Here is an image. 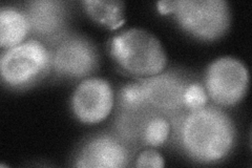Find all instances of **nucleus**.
<instances>
[{"label":"nucleus","mask_w":252,"mask_h":168,"mask_svg":"<svg viewBox=\"0 0 252 168\" xmlns=\"http://www.w3.org/2000/svg\"><path fill=\"white\" fill-rule=\"evenodd\" d=\"M32 31L26 12L15 7L0 10V46L6 50L26 41Z\"/></svg>","instance_id":"obj_11"},{"label":"nucleus","mask_w":252,"mask_h":168,"mask_svg":"<svg viewBox=\"0 0 252 168\" xmlns=\"http://www.w3.org/2000/svg\"><path fill=\"white\" fill-rule=\"evenodd\" d=\"M82 4L93 20L110 30L120 28L125 22L124 2L119 0H85Z\"/></svg>","instance_id":"obj_12"},{"label":"nucleus","mask_w":252,"mask_h":168,"mask_svg":"<svg viewBox=\"0 0 252 168\" xmlns=\"http://www.w3.org/2000/svg\"><path fill=\"white\" fill-rule=\"evenodd\" d=\"M115 103L112 84L99 77H89L78 84L70 99L75 117L84 124H98L110 115Z\"/></svg>","instance_id":"obj_6"},{"label":"nucleus","mask_w":252,"mask_h":168,"mask_svg":"<svg viewBox=\"0 0 252 168\" xmlns=\"http://www.w3.org/2000/svg\"><path fill=\"white\" fill-rule=\"evenodd\" d=\"M249 70L244 63L231 56H224L208 66L204 89L208 98L220 106H233L245 97L249 86Z\"/></svg>","instance_id":"obj_5"},{"label":"nucleus","mask_w":252,"mask_h":168,"mask_svg":"<svg viewBox=\"0 0 252 168\" xmlns=\"http://www.w3.org/2000/svg\"><path fill=\"white\" fill-rule=\"evenodd\" d=\"M172 13L187 34L205 41L222 37L231 22L225 0H176Z\"/></svg>","instance_id":"obj_4"},{"label":"nucleus","mask_w":252,"mask_h":168,"mask_svg":"<svg viewBox=\"0 0 252 168\" xmlns=\"http://www.w3.org/2000/svg\"><path fill=\"white\" fill-rule=\"evenodd\" d=\"M51 67V51L36 39L4 50L0 57L1 80L12 89L36 83Z\"/></svg>","instance_id":"obj_3"},{"label":"nucleus","mask_w":252,"mask_h":168,"mask_svg":"<svg viewBox=\"0 0 252 168\" xmlns=\"http://www.w3.org/2000/svg\"><path fill=\"white\" fill-rule=\"evenodd\" d=\"M235 126L224 110L212 105L191 109L179 125V140L183 150L194 161L217 163L231 153Z\"/></svg>","instance_id":"obj_1"},{"label":"nucleus","mask_w":252,"mask_h":168,"mask_svg":"<svg viewBox=\"0 0 252 168\" xmlns=\"http://www.w3.org/2000/svg\"><path fill=\"white\" fill-rule=\"evenodd\" d=\"M147 107L169 114L184 106V93L188 85L173 73H160L140 80Z\"/></svg>","instance_id":"obj_8"},{"label":"nucleus","mask_w":252,"mask_h":168,"mask_svg":"<svg viewBox=\"0 0 252 168\" xmlns=\"http://www.w3.org/2000/svg\"><path fill=\"white\" fill-rule=\"evenodd\" d=\"M63 2L56 0H38L28 3L26 14L31 29L39 36L58 33L64 21Z\"/></svg>","instance_id":"obj_10"},{"label":"nucleus","mask_w":252,"mask_h":168,"mask_svg":"<svg viewBox=\"0 0 252 168\" xmlns=\"http://www.w3.org/2000/svg\"><path fill=\"white\" fill-rule=\"evenodd\" d=\"M120 99L124 108L136 109L147 107L140 82L129 83L124 86L120 93Z\"/></svg>","instance_id":"obj_14"},{"label":"nucleus","mask_w":252,"mask_h":168,"mask_svg":"<svg viewBox=\"0 0 252 168\" xmlns=\"http://www.w3.org/2000/svg\"><path fill=\"white\" fill-rule=\"evenodd\" d=\"M184 106L188 109H196L207 105L208 95L200 83H189L184 93Z\"/></svg>","instance_id":"obj_15"},{"label":"nucleus","mask_w":252,"mask_h":168,"mask_svg":"<svg viewBox=\"0 0 252 168\" xmlns=\"http://www.w3.org/2000/svg\"><path fill=\"white\" fill-rule=\"evenodd\" d=\"M97 52L91 41L80 36L62 39L51 51V65L59 76L79 79L96 68Z\"/></svg>","instance_id":"obj_7"},{"label":"nucleus","mask_w":252,"mask_h":168,"mask_svg":"<svg viewBox=\"0 0 252 168\" xmlns=\"http://www.w3.org/2000/svg\"><path fill=\"white\" fill-rule=\"evenodd\" d=\"M129 159L130 154L125 143L112 134H98L83 146L76 166L118 168L128 165Z\"/></svg>","instance_id":"obj_9"},{"label":"nucleus","mask_w":252,"mask_h":168,"mask_svg":"<svg viewBox=\"0 0 252 168\" xmlns=\"http://www.w3.org/2000/svg\"><path fill=\"white\" fill-rule=\"evenodd\" d=\"M175 4H176V0L175 1H170V0H165V1H158L157 2V9L161 14L166 15L170 14L175 10Z\"/></svg>","instance_id":"obj_17"},{"label":"nucleus","mask_w":252,"mask_h":168,"mask_svg":"<svg viewBox=\"0 0 252 168\" xmlns=\"http://www.w3.org/2000/svg\"><path fill=\"white\" fill-rule=\"evenodd\" d=\"M165 162L163 156L154 148H147L141 151L136 159V167H155L162 168Z\"/></svg>","instance_id":"obj_16"},{"label":"nucleus","mask_w":252,"mask_h":168,"mask_svg":"<svg viewBox=\"0 0 252 168\" xmlns=\"http://www.w3.org/2000/svg\"><path fill=\"white\" fill-rule=\"evenodd\" d=\"M109 54L125 73L140 78L160 74L167 65V56L160 40L140 28L115 35L110 39Z\"/></svg>","instance_id":"obj_2"},{"label":"nucleus","mask_w":252,"mask_h":168,"mask_svg":"<svg viewBox=\"0 0 252 168\" xmlns=\"http://www.w3.org/2000/svg\"><path fill=\"white\" fill-rule=\"evenodd\" d=\"M169 133V122L164 117L157 115L147 120L141 138L145 145L149 147H159L167 141Z\"/></svg>","instance_id":"obj_13"}]
</instances>
